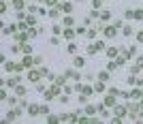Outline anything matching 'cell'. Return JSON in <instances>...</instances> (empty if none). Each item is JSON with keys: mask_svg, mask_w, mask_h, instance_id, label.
I'll use <instances>...</instances> for the list:
<instances>
[{"mask_svg": "<svg viewBox=\"0 0 143 124\" xmlns=\"http://www.w3.org/2000/svg\"><path fill=\"white\" fill-rule=\"evenodd\" d=\"M124 111H126L124 107H117V109H115V114H117V116H124Z\"/></svg>", "mask_w": 143, "mask_h": 124, "instance_id": "1", "label": "cell"}, {"mask_svg": "<svg viewBox=\"0 0 143 124\" xmlns=\"http://www.w3.org/2000/svg\"><path fill=\"white\" fill-rule=\"evenodd\" d=\"M4 11H7L4 9V2H0V13H4Z\"/></svg>", "mask_w": 143, "mask_h": 124, "instance_id": "2", "label": "cell"}, {"mask_svg": "<svg viewBox=\"0 0 143 124\" xmlns=\"http://www.w3.org/2000/svg\"><path fill=\"white\" fill-rule=\"evenodd\" d=\"M2 62H4V56H2V54H0V64H2Z\"/></svg>", "mask_w": 143, "mask_h": 124, "instance_id": "3", "label": "cell"}]
</instances>
